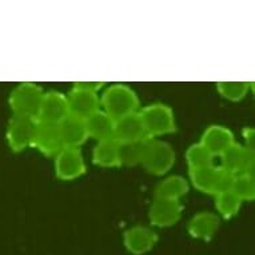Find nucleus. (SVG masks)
<instances>
[{
  "instance_id": "obj_1",
  "label": "nucleus",
  "mask_w": 255,
  "mask_h": 255,
  "mask_svg": "<svg viewBox=\"0 0 255 255\" xmlns=\"http://www.w3.org/2000/svg\"><path fill=\"white\" fill-rule=\"evenodd\" d=\"M139 98L136 92L126 84H111L101 97V107L114 121L128 114L139 111Z\"/></svg>"
},
{
  "instance_id": "obj_2",
  "label": "nucleus",
  "mask_w": 255,
  "mask_h": 255,
  "mask_svg": "<svg viewBox=\"0 0 255 255\" xmlns=\"http://www.w3.org/2000/svg\"><path fill=\"white\" fill-rule=\"evenodd\" d=\"M144 131L148 138H156L162 135L172 134L176 130L175 115L167 105L152 103L139 111Z\"/></svg>"
},
{
  "instance_id": "obj_3",
  "label": "nucleus",
  "mask_w": 255,
  "mask_h": 255,
  "mask_svg": "<svg viewBox=\"0 0 255 255\" xmlns=\"http://www.w3.org/2000/svg\"><path fill=\"white\" fill-rule=\"evenodd\" d=\"M175 163V151L167 142L158 139H147L143 152L142 166L152 175H164Z\"/></svg>"
},
{
  "instance_id": "obj_4",
  "label": "nucleus",
  "mask_w": 255,
  "mask_h": 255,
  "mask_svg": "<svg viewBox=\"0 0 255 255\" xmlns=\"http://www.w3.org/2000/svg\"><path fill=\"white\" fill-rule=\"evenodd\" d=\"M43 92L42 87L35 83H21L13 88L9 95V107L13 115H23L36 119L39 107L42 103Z\"/></svg>"
},
{
  "instance_id": "obj_5",
  "label": "nucleus",
  "mask_w": 255,
  "mask_h": 255,
  "mask_svg": "<svg viewBox=\"0 0 255 255\" xmlns=\"http://www.w3.org/2000/svg\"><path fill=\"white\" fill-rule=\"evenodd\" d=\"M36 119L23 115H12L7 126V142L13 152H21L32 147Z\"/></svg>"
},
{
  "instance_id": "obj_6",
  "label": "nucleus",
  "mask_w": 255,
  "mask_h": 255,
  "mask_svg": "<svg viewBox=\"0 0 255 255\" xmlns=\"http://www.w3.org/2000/svg\"><path fill=\"white\" fill-rule=\"evenodd\" d=\"M84 172L86 163L80 148L63 147L55 156V174L60 180L78 179Z\"/></svg>"
},
{
  "instance_id": "obj_7",
  "label": "nucleus",
  "mask_w": 255,
  "mask_h": 255,
  "mask_svg": "<svg viewBox=\"0 0 255 255\" xmlns=\"http://www.w3.org/2000/svg\"><path fill=\"white\" fill-rule=\"evenodd\" d=\"M221 158L222 166L227 171L233 172L235 175L238 174H247L254 176V151L249 150L239 143H233Z\"/></svg>"
},
{
  "instance_id": "obj_8",
  "label": "nucleus",
  "mask_w": 255,
  "mask_h": 255,
  "mask_svg": "<svg viewBox=\"0 0 255 255\" xmlns=\"http://www.w3.org/2000/svg\"><path fill=\"white\" fill-rule=\"evenodd\" d=\"M68 102V115H74L80 119H87L92 114L102 110L101 98L97 92L87 91L83 88L74 86L72 90L67 94Z\"/></svg>"
},
{
  "instance_id": "obj_9",
  "label": "nucleus",
  "mask_w": 255,
  "mask_h": 255,
  "mask_svg": "<svg viewBox=\"0 0 255 255\" xmlns=\"http://www.w3.org/2000/svg\"><path fill=\"white\" fill-rule=\"evenodd\" d=\"M32 147L47 156H56L63 148L62 139L59 135L58 125L36 121Z\"/></svg>"
},
{
  "instance_id": "obj_10",
  "label": "nucleus",
  "mask_w": 255,
  "mask_h": 255,
  "mask_svg": "<svg viewBox=\"0 0 255 255\" xmlns=\"http://www.w3.org/2000/svg\"><path fill=\"white\" fill-rule=\"evenodd\" d=\"M183 206L180 201L155 198L148 211L151 225L156 227H170L178 223L182 217Z\"/></svg>"
},
{
  "instance_id": "obj_11",
  "label": "nucleus",
  "mask_w": 255,
  "mask_h": 255,
  "mask_svg": "<svg viewBox=\"0 0 255 255\" xmlns=\"http://www.w3.org/2000/svg\"><path fill=\"white\" fill-rule=\"evenodd\" d=\"M68 115L67 95L60 91L44 92L36 121L58 125Z\"/></svg>"
},
{
  "instance_id": "obj_12",
  "label": "nucleus",
  "mask_w": 255,
  "mask_h": 255,
  "mask_svg": "<svg viewBox=\"0 0 255 255\" xmlns=\"http://www.w3.org/2000/svg\"><path fill=\"white\" fill-rule=\"evenodd\" d=\"M123 242L131 254L143 255L152 250V247L158 242V235L150 227L134 226L126 231Z\"/></svg>"
},
{
  "instance_id": "obj_13",
  "label": "nucleus",
  "mask_w": 255,
  "mask_h": 255,
  "mask_svg": "<svg viewBox=\"0 0 255 255\" xmlns=\"http://www.w3.org/2000/svg\"><path fill=\"white\" fill-rule=\"evenodd\" d=\"M58 130L63 147L79 148L88 139L84 119L76 118L74 115H67L62 122H59Z\"/></svg>"
},
{
  "instance_id": "obj_14",
  "label": "nucleus",
  "mask_w": 255,
  "mask_h": 255,
  "mask_svg": "<svg viewBox=\"0 0 255 255\" xmlns=\"http://www.w3.org/2000/svg\"><path fill=\"white\" fill-rule=\"evenodd\" d=\"M199 143L205 146L215 158V156H221L233 143H235L234 134L225 126L211 125L202 134Z\"/></svg>"
},
{
  "instance_id": "obj_15",
  "label": "nucleus",
  "mask_w": 255,
  "mask_h": 255,
  "mask_svg": "<svg viewBox=\"0 0 255 255\" xmlns=\"http://www.w3.org/2000/svg\"><path fill=\"white\" fill-rule=\"evenodd\" d=\"M114 138L118 142H138L147 138L144 126L138 113H132L115 121Z\"/></svg>"
},
{
  "instance_id": "obj_16",
  "label": "nucleus",
  "mask_w": 255,
  "mask_h": 255,
  "mask_svg": "<svg viewBox=\"0 0 255 255\" xmlns=\"http://www.w3.org/2000/svg\"><path fill=\"white\" fill-rule=\"evenodd\" d=\"M221 225V219L217 214L210 211H202L195 214L187 225L188 234L195 239L209 241L217 234Z\"/></svg>"
},
{
  "instance_id": "obj_17",
  "label": "nucleus",
  "mask_w": 255,
  "mask_h": 255,
  "mask_svg": "<svg viewBox=\"0 0 255 255\" xmlns=\"http://www.w3.org/2000/svg\"><path fill=\"white\" fill-rule=\"evenodd\" d=\"M84 122H86L88 138L95 139L98 142L114 138L115 121L103 110H99L95 114H92L91 117H88Z\"/></svg>"
},
{
  "instance_id": "obj_18",
  "label": "nucleus",
  "mask_w": 255,
  "mask_h": 255,
  "mask_svg": "<svg viewBox=\"0 0 255 255\" xmlns=\"http://www.w3.org/2000/svg\"><path fill=\"white\" fill-rule=\"evenodd\" d=\"M119 142L115 138L106 139L97 143L92 151L94 163L105 168L121 167L119 164Z\"/></svg>"
},
{
  "instance_id": "obj_19",
  "label": "nucleus",
  "mask_w": 255,
  "mask_h": 255,
  "mask_svg": "<svg viewBox=\"0 0 255 255\" xmlns=\"http://www.w3.org/2000/svg\"><path fill=\"white\" fill-rule=\"evenodd\" d=\"M188 190H190V184L187 179H184L180 175H172L159 182L155 188V198L179 201L180 198L188 193Z\"/></svg>"
},
{
  "instance_id": "obj_20",
  "label": "nucleus",
  "mask_w": 255,
  "mask_h": 255,
  "mask_svg": "<svg viewBox=\"0 0 255 255\" xmlns=\"http://www.w3.org/2000/svg\"><path fill=\"white\" fill-rule=\"evenodd\" d=\"M147 139L148 136L138 142H119V164L126 167H134L142 163Z\"/></svg>"
},
{
  "instance_id": "obj_21",
  "label": "nucleus",
  "mask_w": 255,
  "mask_h": 255,
  "mask_svg": "<svg viewBox=\"0 0 255 255\" xmlns=\"http://www.w3.org/2000/svg\"><path fill=\"white\" fill-rule=\"evenodd\" d=\"M217 166L203 168H190V180L198 191L214 195V182H215Z\"/></svg>"
},
{
  "instance_id": "obj_22",
  "label": "nucleus",
  "mask_w": 255,
  "mask_h": 255,
  "mask_svg": "<svg viewBox=\"0 0 255 255\" xmlns=\"http://www.w3.org/2000/svg\"><path fill=\"white\" fill-rule=\"evenodd\" d=\"M186 160L190 168H203L214 166V155L201 143H195L186 151Z\"/></svg>"
},
{
  "instance_id": "obj_23",
  "label": "nucleus",
  "mask_w": 255,
  "mask_h": 255,
  "mask_svg": "<svg viewBox=\"0 0 255 255\" xmlns=\"http://www.w3.org/2000/svg\"><path fill=\"white\" fill-rule=\"evenodd\" d=\"M241 206H242V201L233 191H225V193L215 195V207L218 213L226 219L235 217L239 213Z\"/></svg>"
},
{
  "instance_id": "obj_24",
  "label": "nucleus",
  "mask_w": 255,
  "mask_h": 255,
  "mask_svg": "<svg viewBox=\"0 0 255 255\" xmlns=\"http://www.w3.org/2000/svg\"><path fill=\"white\" fill-rule=\"evenodd\" d=\"M230 191L237 195L241 201H254L255 198V180L253 175L238 174L235 175L234 183Z\"/></svg>"
},
{
  "instance_id": "obj_25",
  "label": "nucleus",
  "mask_w": 255,
  "mask_h": 255,
  "mask_svg": "<svg viewBox=\"0 0 255 255\" xmlns=\"http://www.w3.org/2000/svg\"><path fill=\"white\" fill-rule=\"evenodd\" d=\"M250 88L247 82H218L217 90L222 97L231 102L242 101Z\"/></svg>"
},
{
  "instance_id": "obj_26",
  "label": "nucleus",
  "mask_w": 255,
  "mask_h": 255,
  "mask_svg": "<svg viewBox=\"0 0 255 255\" xmlns=\"http://www.w3.org/2000/svg\"><path fill=\"white\" fill-rule=\"evenodd\" d=\"M235 174L227 171L226 168L218 167L217 172H215V182H214V195L217 194L225 193V191H230L234 183Z\"/></svg>"
},
{
  "instance_id": "obj_27",
  "label": "nucleus",
  "mask_w": 255,
  "mask_h": 255,
  "mask_svg": "<svg viewBox=\"0 0 255 255\" xmlns=\"http://www.w3.org/2000/svg\"><path fill=\"white\" fill-rule=\"evenodd\" d=\"M76 87H80L83 88V90H87V91H91V92H97L101 90L105 83L103 82H78L75 83Z\"/></svg>"
},
{
  "instance_id": "obj_28",
  "label": "nucleus",
  "mask_w": 255,
  "mask_h": 255,
  "mask_svg": "<svg viewBox=\"0 0 255 255\" xmlns=\"http://www.w3.org/2000/svg\"><path fill=\"white\" fill-rule=\"evenodd\" d=\"M254 135H255V131L253 127H247V128L243 130V139H245V142H246L245 147L251 151H254V144H255Z\"/></svg>"
}]
</instances>
